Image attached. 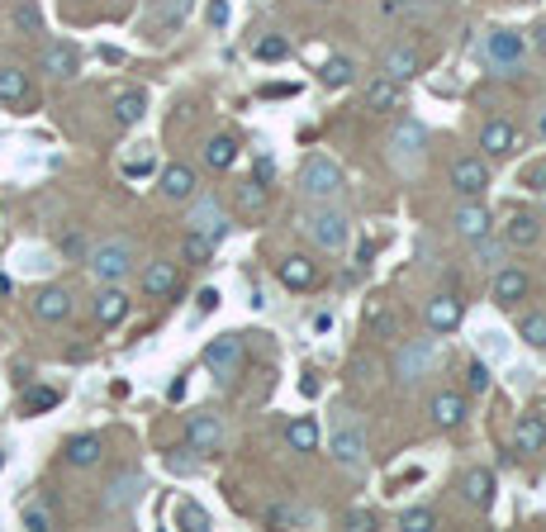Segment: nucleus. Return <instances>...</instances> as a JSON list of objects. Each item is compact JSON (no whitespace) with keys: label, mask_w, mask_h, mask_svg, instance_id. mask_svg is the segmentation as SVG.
<instances>
[{"label":"nucleus","mask_w":546,"mask_h":532,"mask_svg":"<svg viewBox=\"0 0 546 532\" xmlns=\"http://www.w3.org/2000/svg\"><path fill=\"white\" fill-rule=\"evenodd\" d=\"M485 52L499 67H518V62H523V52H527V44H523V34H513V29H495L485 38Z\"/></svg>","instance_id":"f8f14e48"},{"label":"nucleus","mask_w":546,"mask_h":532,"mask_svg":"<svg viewBox=\"0 0 546 532\" xmlns=\"http://www.w3.org/2000/svg\"><path fill=\"white\" fill-rule=\"evenodd\" d=\"M527 186H537V190L546 186V157H542V162H537V167H532V171H527Z\"/></svg>","instance_id":"603ef678"},{"label":"nucleus","mask_w":546,"mask_h":532,"mask_svg":"<svg viewBox=\"0 0 546 532\" xmlns=\"http://www.w3.org/2000/svg\"><path fill=\"white\" fill-rule=\"evenodd\" d=\"M210 24H214V29H224V24H228V5H224V0H210Z\"/></svg>","instance_id":"8fccbe9b"},{"label":"nucleus","mask_w":546,"mask_h":532,"mask_svg":"<svg viewBox=\"0 0 546 532\" xmlns=\"http://www.w3.org/2000/svg\"><path fill=\"white\" fill-rule=\"evenodd\" d=\"M542 139H546V115H542Z\"/></svg>","instance_id":"13d9d810"},{"label":"nucleus","mask_w":546,"mask_h":532,"mask_svg":"<svg viewBox=\"0 0 546 532\" xmlns=\"http://www.w3.org/2000/svg\"><path fill=\"white\" fill-rule=\"evenodd\" d=\"M124 314H129V295L119 290V285H105V290L95 295V319L100 323H124Z\"/></svg>","instance_id":"4be33fe9"},{"label":"nucleus","mask_w":546,"mask_h":532,"mask_svg":"<svg viewBox=\"0 0 546 532\" xmlns=\"http://www.w3.org/2000/svg\"><path fill=\"white\" fill-rule=\"evenodd\" d=\"M147 115V100L138 91H124V95H115V124H124V129H133L138 119Z\"/></svg>","instance_id":"c756f323"},{"label":"nucleus","mask_w":546,"mask_h":532,"mask_svg":"<svg viewBox=\"0 0 546 532\" xmlns=\"http://www.w3.org/2000/svg\"><path fill=\"white\" fill-rule=\"evenodd\" d=\"M153 171V153H138L133 162H124V176H147Z\"/></svg>","instance_id":"49530a36"},{"label":"nucleus","mask_w":546,"mask_h":532,"mask_svg":"<svg viewBox=\"0 0 546 532\" xmlns=\"http://www.w3.org/2000/svg\"><path fill=\"white\" fill-rule=\"evenodd\" d=\"M423 143H428V133H423L418 124H400V129L390 133V162L400 171L414 176L423 167V157H428V147H423Z\"/></svg>","instance_id":"423d86ee"},{"label":"nucleus","mask_w":546,"mask_h":532,"mask_svg":"<svg viewBox=\"0 0 546 532\" xmlns=\"http://www.w3.org/2000/svg\"><path fill=\"white\" fill-rule=\"evenodd\" d=\"M276 276H281V285H290V290H309L313 285V262L309 257H285V262L276 266Z\"/></svg>","instance_id":"c85d7f7f"},{"label":"nucleus","mask_w":546,"mask_h":532,"mask_svg":"<svg viewBox=\"0 0 546 532\" xmlns=\"http://www.w3.org/2000/svg\"><path fill=\"white\" fill-rule=\"evenodd\" d=\"M186 10H190V0H162V5H157V24H162V29H167V24H181Z\"/></svg>","instance_id":"37998d69"},{"label":"nucleus","mask_w":546,"mask_h":532,"mask_svg":"<svg viewBox=\"0 0 546 532\" xmlns=\"http://www.w3.org/2000/svg\"><path fill=\"white\" fill-rule=\"evenodd\" d=\"M328 457H333L337 466H361L366 461V433L357 428V418H352L347 409H337L333 428H328Z\"/></svg>","instance_id":"f03ea898"},{"label":"nucleus","mask_w":546,"mask_h":532,"mask_svg":"<svg viewBox=\"0 0 546 532\" xmlns=\"http://www.w3.org/2000/svg\"><path fill=\"white\" fill-rule=\"evenodd\" d=\"M76 67H81V58H76L72 44H48V48H44V72H48V76L67 81V76H76Z\"/></svg>","instance_id":"a211bd4d"},{"label":"nucleus","mask_w":546,"mask_h":532,"mask_svg":"<svg viewBox=\"0 0 546 532\" xmlns=\"http://www.w3.org/2000/svg\"><path fill=\"white\" fill-rule=\"evenodd\" d=\"M0 100H5V105L29 100V81H24L20 67H0Z\"/></svg>","instance_id":"473e14b6"},{"label":"nucleus","mask_w":546,"mask_h":532,"mask_svg":"<svg viewBox=\"0 0 546 532\" xmlns=\"http://www.w3.org/2000/svg\"><path fill=\"white\" fill-rule=\"evenodd\" d=\"M527 295V271L523 266H499L495 271V299L499 305H518Z\"/></svg>","instance_id":"f3484780"},{"label":"nucleus","mask_w":546,"mask_h":532,"mask_svg":"<svg viewBox=\"0 0 546 532\" xmlns=\"http://www.w3.org/2000/svg\"><path fill=\"white\" fill-rule=\"evenodd\" d=\"M428 414H432L437 428H456V423H466V400H461L456 390H442V394H432Z\"/></svg>","instance_id":"2eb2a0df"},{"label":"nucleus","mask_w":546,"mask_h":532,"mask_svg":"<svg viewBox=\"0 0 546 532\" xmlns=\"http://www.w3.org/2000/svg\"><path fill=\"white\" fill-rule=\"evenodd\" d=\"M266 518H271L276 528H281V523H290V528H313V523H319V518H313L309 509H299V504H276Z\"/></svg>","instance_id":"e433bc0d"},{"label":"nucleus","mask_w":546,"mask_h":532,"mask_svg":"<svg viewBox=\"0 0 546 532\" xmlns=\"http://www.w3.org/2000/svg\"><path fill=\"white\" fill-rule=\"evenodd\" d=\"M366 329H371L376 337H390L394 333V319H390V309H385V299H366Z\"/></svg>","instance_id":"c9c22d12"},{"label":"nucleus","mask_w":546,"mask_h":532,"mask_svg":"<svg viewBox=\"0 0 546 532\" xmlns=\"http://www.w3.org/2000/svg\"><path fill=\"white\" fill-rule=\"evenodd\" d=\"M480 147L489 157H509L513 147H518V133H513V124H503V119H495V124H485L480 129Z\"/></svg>","instance_id":"aec40b11"},{"label":"nucleus","mask_w":546,"mask_h":532,"mask_svg":"<svg viewBox=\"0 0 546 532\" xmlns=\"http://www.w3.org/2000/svg\"><path fill=\"white\" fill-rule=\"evenodd\" d=\"M176 290V262H153L143 271V295H153V299H162V295H171Z\"/></svg>","instance_id":"bb28decb"},{"label":"nucleus","mask_w":546,"mask_h":532,"mask_svg":"<svg viewBox=\"0 0 546 532\" xmlns=\"http://www.w3.org/2000/svg\"><path fill=\"white\" fill-rule=\"evenodd\" d=\"M518 337H523L527 347H546V314H527V319L518 323Z\"/></svg>","instance_id":"4c0bfd02"},{"label":"nucleus","mask_w":546,"mask_h":532,"mask_svg":"<svg viewBox=\"0 0 546 532\" xmlns=\"http://www.w3.org/2000/svg\"><path fill=\"white\" fill-rule=\"evenodd\" d=\"M58 404V390H29V409H52Z\"/></svg>","instance_id":"de8ad7c7"},{"label":"nucleus","mask_w":546,"mask_h":532,"mask_svg":"<svg viewBox=\"0 0 546 532\" xmlns=\"http://www.w3.org/2000/svg\"><path fill=\"white\" fill-rule=\"evenodd\" d=\"M186 442L195 447V452H218V442H224V418L218 414H190Z\"/></svg>","instance_id":"9d476101"},{"label":"nucleus","mask_w":546,"mask_h":532,"mask_svg":"<svg viewBox=\"0 0 546 532\" xmlns=\"http://www.w3.org/2000/svg\"><path fill=\"white\" fill-rule=\"evenodd\" d=\"M461 299L456 295H437V299H428V309H423V319H428V329L432 333H452V329H461Z\"/></svg>","instance_id":"9b49d317"},{"label":"nucleus","mask_w":546,"mask_h":532,"mask_svg":"<svg viewBox=\"0 0 546 532\" xmlns=\"http://www.w3.org/2000/svg\"><path fill=\"white\" fill-rule=\"evenodd\" d=\"M352 76H357V67H352L347 58H328L323 67H319V81H323V86H352Z\"/></svg>","instance_id":"72a5a7b5"},{"label":"nucleus","mask_w":546,"mask_h":532,"mask_svg":"<svg viewBox=\"0 0 546 532\" xmlns=\"http://www.w3.org/2000/svg\"><path fill=\"white\" fill-rule=\"evenodd\" d=\"M24 528H34V532H48V528H52L48 509H38V504H29V509H24Z\"/></svg>","instance_id":"a18cd8bd"},{"label":"nucleus","mask_w":546,"mask_h":532,"mask_svg":"<svg viewBox=\"0 0 546 532\" xmlns=\"http://www.w3.org/2000/svg\"><path fill=\"white\" fill-rule=\"evenodd\" d=\"M190 228L218 242V238L228 234V214H224V204H218L214 195H200L195 204H190Z\"/></svg>","instance_id":"6e6552de"},{"label":"nucleus","mask_w":546,"mask_h":532,"mask_svg":"<svg viewBox=\"0 0 546 532\" xmlns=\"http://www.w3.org/2000/svg\"><path fill=\"white\" fill-rule=\"evenodd\" d=\"M456 234L461 238H466V242H475V238H485L489 234V210H485V204L480 200H466V204H461V210H456Z\"/></svg>","instance_id":"4468645a"},{"label":"nucleus","mask_w":546,"mask_h":532,"mask_svg":"<svg viewBox=\"0 0 546 532\" xmlns=\"http://www.w3.org/2000/svg\"><path fill=\"white\" fill-rule=\"evenodd\" d=\"M347 523H352V528H361V532H371V528H376V518L357 509V513H352V518H347Z\"/></svg>","instance_id":"864d4df0"},{"label":"nucleus","mask_w":546,"mask_h":532,"mask_svg":"<svg viewBox=\"0 0 546 532\" xmlns=\"http://www.w3.org/2000/svg\"><path fill=\"white\" fill-rule=\"evenodd\" d=\"M546 447V418L542 414H523L513 428V452H542Z\"/></svg>","instance_id":"dca6fc26"},{"label":"nucleus","mask_w":546,"mask_h":532,"mask_svg":"<svg viewBox=\"0 0 546 532\" xmlns=\"http://www.w3.org/2000/svg\"><path fill=\"white\" fill-rule=\"evenodd\" d=\"M285 52H290V38H285V34H266V38H257V58H262V62H281Z\"/></svg>","instance_id":"58836bf2"},{"label":"nucleus","mask_w":546,"mask_h":532,"mask_svg":"<svg viewBox=\"0 0 546 532\" xmlns=\"http://www.w3.org/2000/svg\"><path fill=\"white\" fill-rule=\"evenodd\" d=\"M537 44H542V48H546V29H537Z\"/></svg>","instance_id":"4d7b16f0"},{"label":"nucleus","mask_w":546,"mask_h":532,"mask_svg":"<svg viewBox=\"0 0 546 532\" xmlns=\"http://www.w3.org/2000/svg\"><path fill=\"white\" fill-rule=\"evenodd\" d=\"M400 528H404V532H432L437 518H432V509H404V513H400Z\"/></svg>","instance_id":"a19ab883"},{"label":"nucleus","mask_w":546,"mask_h":532,"mask_svg":"<svg viewBox=\"0 0 546 532\" xmlns=\"http://www.w3.org/2000/svg\"><path fill=\"white\" fill-rule=\"evenodd\" d=\"M91 271H95V281L119 285L133 271V242L129 238H109V242H100V248H91Z\"/></svg>","instance_id":"20e7f679"},{"label":"nucleus","mask_w":546,"mask_h":532,"mask_svg":"<svg viewBox=\"0 0 546 532\" xmlns=\"http://www.w3.org/2000/svg\"><path fill=\"white\" fill-rule=\"evenodd\" d=\"M266 200V186L262 181H248V186H242V204H262Z\"/></svg>","instance_id":"09e8293b"},{"label":"nucleus","mask_w":546,"mask_h":532,"mask_svg":"<svg viewBox=\"0 0 546 532\" xmlns=\"http://www.w3.org/2000/svg\"><path fill=\"white\" fill-rule=\"evenodd\" d=\"M176 523L186 532H210V513H204L200 504H181V509H176Z\"/></svg>","instance_id":"ea45409f"},{"label":"nucleus","mask_w":546,"mask_h":532,"mask_svg":"<svg viewBox=\"0 0 546 532\" xmlns=\"http://www.w3.org/2000/svg\"><path fill=\"white\" fill-rule=\"evenodd\" d=\"M162 195H167V200H190V195H195V171L181 167V162L167 167V171H162Z\"/></svg>","instance_id":"a878e982"},{"label":"nucleus","mask_w":546,"mask_h":532,"mask_svg":"<svg viewBox=\"0 0 546 532\" xmlns=\"http://www.w3.org/2000/svg\"><path fill=\"white\" fill-rule=\"evenodd\" d=\"M181 257H186L190 266H204V262L214 257V238H204V234H195V228H190L186 242H181Z\"/></svg>","instance_id":"f704fd0d"},{"label":"nucleus","mask_w":546,"mask_h":532,"mask_svg":"<svg viewBox=\"0 0 546 532\" xmlns=\"http://www.w3.org/2000/svg\"><path fill=\"white\" fill-rule=\"evenodd\" d=\"M452 186H456V195L480 200L485 186H489V167H485L480 157H456L452 162Z\"/></svg>","instance_id":"1a4fd4ad"},{"label":"nucleus","mask_w":546,"mask_h":532,"mask_svg":"<svg viewBox=\"0 0 546 532\" xmlns=\"http://www.w3.org/2000/svg\"><path fill=\"white\" fill-rule=\"evenodd\" d=\"M138 495H143V475H119V480L109 485V495H105V509L119 513V509H129Z\"/></svg>","instance_id":"cd10ccee"},{"label":"nucleus","mask_w":546,"mask_h":532,"mask_svg":"<svg viewBox=\"0 0 546 532\" xmlns=\"http://www.w3.org/2000/svg\"><path fill=\"white\" fill-rule=\"evenodd\" d=\"M305 234L319 242L323 252H343L347 248V214L333 210V204H313L309 219H305Z\"/></svg>","instance_id":"7ed1b4c3"},{"label":"nucleus","mask_w":546,"mask_h":532,"mask_svg":"<svg viewBox=\"0 0 546 532\" xmlns=\"http://www.w3.org/2000/svg\"><path fill=\"white\" fill-rule=\"evenodd\" d=\"M271 171H276V167H271V157L257 162V181H271Z\"/></svg>","instance_id":"5fc2aeb1"},{"label":"nucleus","mask_w":546,"mask_h":532,"mask_svg":"<svg viewBox=\"0 0 546 532\" xmlns=\"http://www.w3.org/2000/svg\"><path fill=\"white\" fill-rule=\"evenodd\" d=\"M285 442L295 447V452H319V442H323V428L313 423L309 414L305 418H295L290 428H285Z\"/></svg>","instance_id":"393cba45"},{"label":"nucleus","mask_w":546,"mask_h":532,"mask_svg":"<svg viewBox=\"0 0 546 532\" xmlns=\"http://www.w3.org/2000/svg\"><path fill=\"white\" fill-rule=\"evenodd\" d=\"M475 262H480V266H499L503 262V242H489V234L475 238Z\"/></svg>","instance_id":"79ce46f5"},{"label":"nucleus","mask_w":546,"mask_h":532,"mask_svg":"<svg viewBox=\"0 0 546 532\" xmlns=\"http://www.w3.org/2000/svg\"><path fill=\"white\" fill-rule=\"evenodd\" d=\"M218 305V290H200V309H214Z\"/></svg>","instance_id":"6e6d98bb"},{"label":"nucleus","mask_w":546,"mask_h":532,"mask_svg":"<svg viewBox=\"0 0 546 532\" xmlns=\"http://www.w3.org/2000/svg\"><path fill=\"white\" fill-rule=\"evenodd\" d=\"M34 314L44 323H62L67 314H72V290H62V285H44V290L34 295Z\"/></svg>","instance_id":"ddd939ff"},{"label":"nucleus","mask_w":546,"mask_h":532,"mask_svg":"<svg viewBox=\"0 0 546 532\" xmlns=\"http://www.w3.org/2000/svg\"><path fill=\"white\" fill-rule=\"evenodd\" d=\"M299 195H305L309 204H328L337 195V190H343V167H337L333 157H323V153H313L305 167H299Z\"/></svg>","instance_id":"f257e3e1"},{"label":"nucleus","mask_w":546,"mask_h":532,"mask_svg":"<svg viewBox=\"0 0 546 532\" xmlns=\"http://www.w3.org/2000/svg\"><path fill=\"white\" fill-rule=\"evenodd\" d=\"M15 20H20V24H24V29H38V10H34V5H29V0H24V5H20V10H15Z\"/></svg>","instance_id":"3c124183"},{"label":"nucleus","mask_w":546,"mask_h":532,"mask_svg":"<svg viewBox=\"0 0 546 532\" xmlns=\"http://www.w3.org/2000/svg\"><path fill=\"white\" fill-rule=\"evenodd\" d=\"M461 489H466V504H475V509H489V504H495V471H466Z\"/></svg>","instance_id":"b1692460"},{"label":"nucleus","mask_w":546,"mask_h":532,"mask_svg":"<svg viewBox=\"0 0 546 532\" xmlns=\"http://www.w3.org/2000/svg\"><path fill=\"white\" fill-rule=\"evenodd\" d=\"M233 157H238V143L228 139V133H218V139L204 143V167L224 171V167H233Z\"/></svg>","instance_id":"2f4dec72"},{"label":"nucleus","mask_w":546,"mask_h":532,"mask_svg":"<svg viewBox=\"0 0 546 532\" xmlns=\"http://www.w3.org/2000/svg\"><path fill=\"white\" fill-rule=\"evenodd\" d=\"M537 238H542V224H537V214H527V210H518L509 219V228H503V242H509V248H532Z\"/></svg>","instance_id":"6ab92c4d"},{"label":"nucleus","mask_w":546,"mask_h":532,"mask_svg":"<svg viewBox=\"0 0 546 532\" xmlns=\"http://www.w3.org/2000/svg\"><path fill=\"white\" fill-rule=\"evenodd\" d=\"M466 390H471V394H485V390H489V366H485V361H471V371H466Z\"/></svg>","instance_id":"c03bdc74"},{"label":"nucleus","mask_w":546,"mask_h":532,"mask_svg":"<svg viewBox=\"0 0 546 532\" xmlns=\"http://www.w3.org/2000/svg\"><path fill=\"white\" fill-rule=\"evenodd\" d=\"M414 72H418V48L414 44H394L385 52V76L390 81H408Z\"/></svg>","instance_id":"5701e85b"},{"label":"nucleus","mask_w":546,"mask_h":532,"mask_svg":"<svg viewBox=\"0 0 546 532\" xmlns=\"http://www.w3.org/2000/svg\"><path fill=\"white\" fill-rule=\"evenodd\" d=\"M394 105H400V81L376 76L371 86H366V110H371V115H390Z\"/></svg>","instance_id":"412c9836"},{"label":"nucleus","mask_w":546,"mask_h":532,"mask_svg":"<svg viewBox=\"0 0 546 532\" xmlns=\"http://www.w3.org/2000/svg\"><path fill=\"white\" fill-rule=\"evenodd\" d=\"M62 457L72 461V466H95V461H100V438H95V433H81V438L67 442Z\"/></svg>","instance_id":"7c9ffc66"},{"label":"nucleus","mask_w":546,"mask_h":532,"mask_svg":"<svg viewBox=\"0 0 546 532\" xmlns=\"http://www.w3.org/2000/svg\"><path fill=\"white\" fill-rule=\"evenodd\" d=\"M442 343L437 337H414V343H404L400 352V380H423V376H432L437 366H442Z\"/></svg>","instance_id":"39448f33"},{"label":"nucleus","mask_w":546,"mask_h":532,"mask_svg":"<svg viewBox=\"0 0 546 532\" xmlns=\"http://www.w3.org/2000/svg\"><path fill=\"white\" fill-rule=\"evenodd\" d=\"M204 366L218 376V380H233L238 366H242V337L228 333V337H214L210 347H204Z\"/></svg>","instance_id":"0eeeda50"}]
</instances>
